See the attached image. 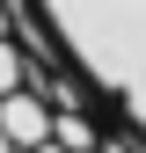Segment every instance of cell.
Wrapping results in <instances>:
<instances>
[{
	"mask_svg": "<svg viewBox=\"0 0 146 153\" xmlns=\"http://www.w3.org/2000/svg\"><path fill=\"white\" fill-rule=\"evenodd\" d=\"M66 80L146 153V0H15Z\"/></svg>",
	"mask_w": 146,
	"mask_h": 153,
	"instance_id": "obj_1",
	"label": "cell"
},
{
	"mask_svg": "<svg viewBox=\"0 0 146 153\" xmlns=\"http://www.w3.org/2000/svg\"><path fill=\"white\" fill-rule=\"evenodd\" d=\"M0 153H139L66 80L15 0H0Z\"/></svg>",
	"mask_w": 146,
	"mask_h": 153,
	"instance_id": "obj_2",
	"label": "cell"
}]
</instances>
